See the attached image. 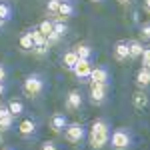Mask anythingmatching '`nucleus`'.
I'll return each instance as SVG.
<instances>
[{
    "label": "nucleus",
    "instance_id": "1",
    "mask_svg": "<svg viewBox=\"0 0 150 150\" xmlns=\"http://www.w3.org/2000/svg\"><path fill=\"white\" fill-rule=\"evenodd\" d=\"M108 140H110V130H108L106 120H102V118L94 120L92 126H90V144H92V148L96 150L104 148L108 144Z\"/></svg>",
    "mask_w": 150,
    "mask_h": 150
},
{
    "label": "nucleus",
    "instance_id": "2",
    "mask_svg": "<svg viewBox=\"0 0 150 150\" xmlns=\"http://www.w3.org/2000/svg\"><path fill=\"white\" fill-rule=\"evenodd\" d=\"M22 88L30 98H32V96H38V94H42V90H44V78H42L40 74H36V72L34 74H28V76L24 78Z\"/></svg>",
    "mask_w": 150,
    "mask_h": 150
},
{
    "label": "nucleus",
    "instance_id": "3",
    "mask_svg": "<svg viewBox=\"0 0 150 150\" xmlns=\"http://www.w3.org/2000/svg\"><path fill=\"white\" fill-rule=\"evenodd\" d=\"M108 142H110V146L114 150H128L130 142H132V136H130V132L126 128H116Z\"/></svg>",
    "mask_w": 150,
    "mask_h": 150
},
{
    "label": "nucleus",
    "instance_id": "4",
    "mask_svg": "<svg viewBox=\"0 0 150 150\" xmlns=\"http://www.w3.org/2000/svg\"><path fill=\"white\" fill-rule=\"evenodd\" d=\"M84 134H86V130H84V126L78 124V122L66 124V128H64V138L68 140L70 144H78V142L84 138Z\"/></svg>",
    "mask_w": 150,
    "mask_h": 150
},
{
    "label": "nucleus",
    "instance_id": "5",
    "mask_svg": "<svg viewBox=\"0 0 150 150\" xmlns=\"http://www.w3.org/2000/svg\"><path fill=\"white\" fill-rule=\"evenodd\" d=\"M106 96H108V82L90 84V100H92V104H102L106 100Z\"/></svg>",
    "mask_w": 150,
    "mask_h": 150
},
{
    "label": "nucleus",
    "instance_id": "6",
    "mask_svg": "<svg viewBox=\"0 0 150 150\" xmlns=\"http://www.w3.org/2000/svg\"><path fill=\"white\" fill-rule=\"evenodd\" d=\"M92 60H78V64L74 66V76L78 78V80H86L88 76H90V72H92Z\"/></svg>",
    "mask_w": 150,
    "mask_h": 150
},
{
    "label": "nucleus",
    "instance_id": "7",
    "mask_svg": "<svg viewBox=\"0 0 150 150\" xmlns=\"http://www.w3.org/2000/svg\"><path fill=\"white\" fill-rule=\"evenodd\" d=\"M18 134H20L22 138H32V136L36 134V120L24 118L22 122L18 124Z\"/></svg>",
    "mask_w": 150,
    "mask_h": 150
},
{
    "label": "nucleus",
    "instance_id": "8",
    "mask_svg": "<svg viewBox=\"0 0 150 150\" xmlns=\"http://www.w3.org/2000/svg\"><path fill=\"white\" fill-rule=\"evenodd\" d=\"M90 84H104V82L110 80V72H108V68L106 66H96V68H92V72H90Z\"/></svg>",
    "mask_w": 150,
    "mask_h": 150
},
{
    "label": "nucleus",
    "instance_id": "9",
    "mask_svg": "<svg viewBox=\"0 0 150 150\" xmlns=\"http://www.w3.org/2000/svg\"><path fill=\"white\" fill-rule=\"evenodd\" d=\"M66 124H68V120H66V116L62 114V112H56V114H52V118H50V128H52V132H56V134L64 132Z\"/></svg>",
    "mask_w": 150,
    "mask_h": 150
},
{
    "label": "nucleus",
    "instance_id": "10",
    "mask_svg": "<svg viewBox=\"0 0 150 150\" xmlns=\"http://www.w3.org/2000/svg\"><path fill=\"white\" fill-rule=\"evenodd\" d=\"M12 124H14V116L10 114L8 106L0 104V130H8L12 128Z\"/></svg>",
    "mask_w": 150,
    "mask_h": 150
},
{
    "label": "nucleus",
    "instance_id": "11",
    "mask_svg": "<svg viewBox=\"0 0 150 150\" xmlns=\"http://www.w3.org/2000/svg\"><path fill=\"white\" fill-rule=\"evenodd\" d=\"M80 106H82V94L78 90H70L66 96V108L74 112V110H80Z\"/></svg>",
    "mask_w": 150,
    "mask_h": 150
},
{
    "label": "nucleus",
    "instance_id": "12",
    "mask_svg": "<svg viewBox=\"0 0 150 150\" xmlns=\"http://www.w3.org/2000/svg\"><path fill=\"white\" fill-rule=\"evenodd\" d=\"M114 58L118 62H124L130 58V52H128V42L126 40H118L114 44Z\"/></svg>",
    "mask_w": 150,
    "mask_h": 150
},
{
    "label": "nucleus",
    "instance_id": "13",
    "mask_svg": "<svg viewBox=\"0 0 150 150\" xmlns=\"http://www.w3.org/2000/svg\"><path fill=\"white\" fill-rule=\"evenodd\" d=\"M58 16H60L62 20H64V18H70V16H74V2H72V0H60Z\"/></svg>",
    "mask_w": 150,
    "mask_h": 150
},
{
    "label": "nucleus",
    "instance_id": "14",
    "mask_svg": "<svg viewBox=\"0 0 150 150\" xmlns=\"http://www.w3.org/2000/svg\"><path fill=\"white\" fill-rule=\"evenodd\" d=\"M78 64V56H76V52L74 50H68V52H64V56H62V66L66 70H74V66Z\"/></svg>",
    "mask_w": 150,
    "mask_h": 150
},
{
    "label": "nucleus",
    "instance_id": "15",
    "mask_svg": "<svg viewBox=\"0 0 150 150\" xmlns=\"http://www.w3.org/2000/svg\"><path fill=\"white\" fill-rule=\"evenodd\" d=\"M128 52H130V58H140L142 52H144V44L140 40H130L128 42Z\"/></svg>",
    "mask_w": 150,
    "mask_h": 150
},
{
    "label": "nucleus",
    "instance_id": "16",
    "mask_svg": "<svg viewBox=\"0 0 150 150\" xmlns=\"http://www.w3.org/2000/svg\"><path fill=\"white\" fill-rule=\"evenodd\" d=\"M20 48H22L24 52H32L34 50V40H32V32L30 30L20 36Z\"/></svg>",
    "mask_w": 150,
    "mask_h": 150
},
{
    "label": "nucleus",
    "instance_id": "17",
    "mask_svg": "<svg viewBox=\"0 0 150 150\" xmlns=\"http://www.w3.org/2000/svg\"><path fill=\"white\" fill-rule=\"evenodd\" d=\"M74 52H76L78 60H92V48L88 44H78L74 48Z\"/></svg>",
    "mask_w": 150,
    "mask_h": 150
},
{
    "label": "nucleus",
    "instance_id": "18",
    "mask_svg": "<svg viewBox=\"0 0 150 150\" xmlns=\"http://www.w3.org/2000/svg\"><path fill=\"white\" fill-rule=\"evenodd\" d=\"M8 110H10V114L12 116H20V114H24V104H22V100H18V98H12V100H8Z\"/></svg>",
    "mask_w": 150,
    "mask_h": 150
},
{
    "label": "nucleus",
    "instance_id": "19",
    "mask_svg": "<svg viewBox=\"0 0 150 150\" xmlns=\"http://www.w3.org/2000/svg\"><path fill=\"white\" fill-rule=\"evenodd\" d=\"M136 84H138L140 88H146V86H150V72L144 66L136 72Z\"/></svg>",
    "mask_w": 150,
    "mask_h": 150
},
{
    "label": "nucleus",
    "instance_id": "20",
    "mask_svg": "<svg viewBox=\"0 0 150 150\" xmlns=\"http://www.w3.org/2000/svg\"><path fill=\"white\" fill-rule=\"evenodd\" d=\"M10 16H12L10 4H8V2H0V20H2V22H8Z\"/></svg>",
    "mask_w": 150,
    "mask_h": 150
},
{
    "label": "nucleus",
    "instance_id": "21",
    "mask_svg": "<svg viewBox=\"0 0 150 150\" xmlns=\"http://www.w3.org/2000/svg\"><path fill=\"white\" fill-rule=\"evenodd\" d=\"M32 32V40H34V46H42V44H48L46 42V36L42 34L38 28H34V30H30Z\"/></svg>",
    "mask_w": 150,
    "mask_h": 150
},
{
    "label": "nucleus",
    "instance_id": "22",
    "mask_svg": "<svg viewBox=\"0 0 150 150\" xmlns=\"http://www.w3.org/2000/svg\"><path fill=\"white\" fill-rule=\"evenodd\" d=\"M52 32H56V34L62 38V36H66V32H68V26L64 24V20H62V18H60V20H56V22H54V30H52Z\"/></svg>",
    "mask_w": 150,
    "mask_h": 150
},
{
    "label": "nucleus",
    "instance_id": "23",
    "mask_svg": "<svg viewBox=\"0 0 150 150\" xmlns=\"http://www.w3.org/2000/svg\"><path fill=\"white\" fill-rule=\"evenodd\" d=\"M38 30H40L44 36H48L52 30H54V22H52V20H42V22L38 24Z\"/></svg>",
    "mask_w": 150,
    "mask_h": 150
},
{
    "label": "nucleus",
    "instance_id": "24",
    "mask_svg": "<svg viewBox=\"0 0 150 150\" xmlns=\"http://www.w3.org/2000/svg\"><path fill=\"white\" fill-rule=\"evenodd\" d=\"M146 104H148V98H146L142 92H136V94H134V106H136V108H144Z\"/></svg>",
    "mask_w": 150,
    "mask_h": 150
},
{
    "label": "nucleus",
    "instance_id": "25",
    "mask_svg": "<svg viewBox=\"0 0 150 150\" xmlns=\"http://www.w3.org/2000/svg\"><path fill=\"white\" fill-rule=\"evenodd\" d=\"M58 8H60V0H48L46 2V12L48 14H58Z\"/></svg>",
    "mask_w": 150,
    "mask_h": 150
},
{
    "label": "nucleus",
    "instance_id": "26",
    "mask_svg": "<svg viewBox=\"0 0 150 150\" xmlns=\"http://www.w3.org/2000/svg\"><path fill=\"white\" fill-rule=\"evenodd\" d=\"M140 38H142L144 42H148V40H150V22H146V24L140 26Z\"/></svg>",
    "mask_w": 150,
    "mask_h": 150
},
{
    "label": "nucleus",
    "instance_id": "27",
    "mask_svg": "<svg viewBox=\"0 0 150 150\" xmlns=\"http://www.w3.org/2000/svg\"><path fill=\"white\" fill-rule=\"evenodd\" d=\"M48 44H42V46H34V50H32V52H34L36 56H44V54H46L48 52Z\"/></svg>",
    "mask_w": 150,
    "mask_h": 150
},
{
    "label": "nucleus",
    "instance_id": "28",
    "mask_svg": "<svg viewBox=\"0 0 150 150\" xmlns=\"http://www.w3.org/2000/svg\"><path fill=\"white\" fill-rule=\"evenodd\" d=\"M40 150H58V146L54 144V142H50V140H46V142H42V146H40Z\"/></svg>",
    "mask_w": 150,
    "mask_h": 150
},
{
    "label": "nucleus",
    "instance_id": "29",
    "mask_svg": "<svg viewBox=\"0 0 150 150\" xmlns=\"http://www.w3.org/2000/svg\"><path fill=\"white\" fill-rule=\"evenodd\" d=\"M142 64L146 66V64H150V48H144V52H142Z\"/></svg>",
    "mask_w": 150,
    "mask_h": 150
},
{
    "label": "nucleus",
    "instance_id": "30",
    "mask_svg": "<svg viewBox=\"0 0 150 150\" xmlns=\"http://www.w3.org/2000/svg\"><path fill=\"white\" fill-rule=\"evenodd\" d=\"M4 78H6V66L0 64V82H4Z\"/></svg>",
    "mask_w": 150,
    "mask_h": 150
},
{
    "label": "nucleus",
    "instance_id": "31",
    "mask_svg": "<svg viewBox=\"0 0 150 150\" xmlns=\"http://www.w3.org/2000/svg\"><path fill=\"white\" fill-rule=\"evenodd\" d=\"M144 10L150 14V0H144Z\"/></svg>",
    "mask_w": 150,
    "mask_h": 150
},
{
    "label": "nucleus",
    "instance_id": "32",
    "mask_svg": "<svg viewBox=\"0 0 150 150\" xmlns=\"http://www.w3.org/2000/svg\"><path fill=\"white\" fill-rule=\"evenodd\" d=\"M4 90H6L4 88V82H0V96H4Z\"/></svg>",
    "mask_w": 150,
    "mask_h": 150
},
{
    "label": "nucleus",
    "instance_id": "33",
    "mask_svg": "<svg viewBox=\"0 0 150 150\" xmlns=\"http://www.w3.org/2000/svg\"><path fill=\"white\" fill-rule=\"evenodd\" d=\"M120 2H122V4H128V2H130V0H120Z\"/></svg>",
    "mask_w": 150,
    "mask_h": 150
},
{
    "label": "nucleus",
    "instance_id": "34",
    "mask_svg": "<svg viewBox=\"0 0 150 150\" xmlns=\"http://www.w3.org/2000/svg\"><path fill=\"white\" fill-rule=\"evenodd\" d=\"M144 68H146V70H148V72H150V64H146V66H144Z\"/></svg>",
    "mask_w": 150,
    "mask_h": 150
},
{
    "label": "nucleus",
    "instance_id": "35",
    "mask_svg": "<svg viewBox=\"0 0 150 150\" xmlns=\"http://www.w3.org/2000/svg\"><path fill=\"white\" fill-rule=\"evenodd\" d=\"M0 150H12V148H0Z\"/></svg>",
    "mask_w": 150,
    "mask_h": 150
},
{
    "label": "nucleus",
    "instance_id": "36",
    "mask_svg": "<svg viewBox=\"0 0 150 150\" xmlns=\"http://www.w3.org/2000/svg\"><path fill=\"white\" fill-rule=\"evenodd\" d=\"M2 24H4V22H2V20H0V26H2Z\"/></svg>",
    "mask_w": 150,
    "mask_h": 150
},
{
    "label": "nucleus",
    "instance_id": "37",
    "mask_svg": "<svg viewBox=\"0 0 150 150\" xmlns=\"http://www.w3.org/2000/svg\"><path fill=\"white\" fill-rule=\"evenodd\" d=\"M96 2H98V0H96Z\"/></svg>",
    "mask_w": 150,
    "mask_h": 150
}]
</instances>
